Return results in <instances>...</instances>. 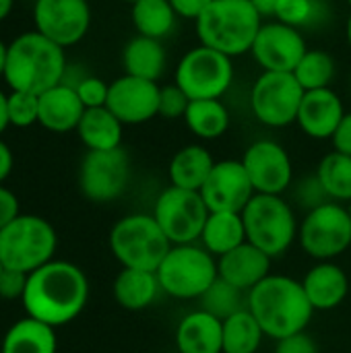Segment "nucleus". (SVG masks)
<instances>
[{"instance_id": "f257e3e1", "label": "nucleus", "mask_w": 351, "mask_h": 353, "mask_svg": "<svg viewBox=\"0 0 351 353\" xmlns=\"http://www.w3.org/2000/svg\"><path fill=\"white\" fill-rule=\"evenodd\" d=\"M89 281L85 273L66 261H50L27 275L21 298L27 316L50 327H62L74 321L87 306Z\"/></svg>"}, {"instance_id": "f03ea898", "label": "nucleus", "mask_w": 351, "mask_h": 353, "mask_svg": "<svg viewBox=\"0 0 351 353\" xmlns=\"http://www.w3.org/2000/svg\"><path fill=\"white\" fill-rule=\"evenodd\" d=\"M246 304L265 335L275 341L306 331L314 314L302 281L288 275H269L263 279L246 294Z\"/></svg>"}, {"instance_id": "7ed1b4c3", "label": "nucleus", "mask_w": 351, "mask_h": 353, "mask_svg": "<svg viewBox=\"0 0 351 353\" xmlns=\"http://www.w3.org/2000/svg\"><path fill=\"white\" fill-rule=\"evenodd\" d=\"M66 56L64 48L43 37L39 31H27L14 37L6 50L4 81L10 91L41 95L64 83Z\"/></svg>"}, {"instance_id": "20e7f679", "label": "nucleus", "mask_w": 351, "mask_h": 353, "mask_svg": "<svg viewBox=\"0 0 351 353\" xmlns=\"http://www.w3.org/2000/svg\"><path fill=\"white\" fill-rule=\"evenodd\" d=\"M261 19L250 0H213L197 19V35L201 46L234 58L252 50Z\"/></svg>"}, {"instance_id": "39448f33", "label": "nucleus", "mask_w": 351, "mask_h": 353, "mask_svg": "<svg viewBox=\"0 0 351 353\" xmlns=\"http://www.w3.org/2000/svg\"><path fill=\"white\" fill-rule=\"evenodd\" d=\"M172 246L155 217L147 213L126 215L110 230V250L122 269L157 271Z\"/></svg>"}, {"instance_id": "423d86ee", "label": "nucleus", "mask_w": 351, "mask_h": 353, "mask_svg": "<svg viewBox=\"0 0 351 353\" xmlns=\"http://www.w3.org/2000/svg\"><path fill=\"white\" fill-rule=\"evenodd\" d=\"M242 219L246 242L254 244L271 259L285 254L300 232L298 217L281 194H254L242 209Z\"/></svg>"}, {"instance_id": "0eeeda50", "label": "nucleus", "mask_w": 351, "mask_h": 353, "mask_svg": "<svg viewBox=\"0 0 351 353\" xmlns=\"http://www.w3.org/2000/svg\"><path fill=\"white\" fill-rule=\"evenodd\" d=\"M56 230L37 215H19L0 230V261L4 269L33 273L54 261Z\"/></svg>"}, {"instance_id": "6e6552de", "label": "nucleus", "mask_w": 351, "mask_h": 353, "mask_svg": "<svg viewBox=\"0 0 351 353\" xmlns=\"http://www.w3.org/2000/svg\"><path fill=\"white\" fill-rule=\"evenodd\" d=\"M161 292L176 300H201L215 283L217 259L197 244H176L157 267Z\"/></svg>"}, {"instance_id": "1a4fd4ad", "label": "nucleus", "mask_w": 351, "mask_h": 353, "mask_svg": "<svg viewBox=\"0 0 351 353\" xmlns=\"http://www.w3.org/2000/svg\"><path fill=\"white\" fill-rule=\"evenodd\" d=\"M298 240L302 250L317 263L335 261L351 246L350 209L335 201L310 209L300 221Z\"/></svg>"}, {"instance_id": "9d476101", "label": "nucleus", "mask_w": 351, "mask_h": 353, "mask_svg": "<svg viewBox=\"0 0 351 353\" xmlns=\"http://www.w3.org/2000/svg\"><path fill=\"white\" fill-rule=\"evenodd\" d=\"M234 81L232 58L207 46L192 48L176 68V85L188 99H219Z\"/></svg>"}, {"instance_id": "9b49d317", "label": "nucleus", "mask_w": 351, "mask_h": 353, "mask_svg": "<svg viewBox=\"0 0 351 353\" xmlns=\"http://www.w3.org/2000/svg\"><path fill=\"white\" fill-rule=\"evenodd\" d=\"M209 213L211 211L207 209L201 192L184 190L178 186L161 190L153 207L155 221L174 246L194 244L197 240H201Z\"/></svg>"}, {"instance_id": "f8f14e48", "label": "nucleus", "mask_w": 351, "mask_h": 353, "mask_svg": "<svg viewBox=\"0 0 351 353\" xmlns=\"http://www.w3.org/2000/svg\"><path fill=\"white\" fill-rule=\"evenodd\" d=\"M304 89L292 72L265 70L250 91V108L265 126L281 128L298 120Z\"/></svg>"}, {"instance_id": "ddd939ff", "label": "nucleus", "mask_w": 351, "mask_h": 353, "mask_svg": "<svg viewBox=\"0 0 351 353\" xmlns=\"http://www.w3.org/2000/svg\"><path fill=\"white\" fill-rule=\"evenodd\" d=\"M130 182V157L118 147L112 151H87L79 170V186L85 199L110 203L120 199Z\"/></svg>"}, {"instance_id": "4468645a", "label": "nucleus", "mask_w": 351, "mask_h": 353, "mask_svg": "<svg viewBox=\"0 0 351 353\" xmlns=\"http://www.w3.org/2000/svg\"><path fill=\"white\" fill-rule=\"evenodd\" d=\"M33 23L50 41L60 48L79 43L91 25V8L87 0H35Z\"/></svg>"}, {"instance_id": "2eb2a0df", "label": "nucleus", "mask_w": 351, "mask_h": 353, "mask_svg": "<svg viewBox=\"0 0 351 353\" xmlns=\"http://www.w3.org/2000/svg\"><path fill=\"white\" fill-rule=\"evenodd\" d=\"M240 161L257 194H283L294 180L290 153L275 141L263 139L252 143Z\"/></svg>"}, {"instance_id": "dca6fc26", "label": "nucleus", "mask_w": 351, "mask_h": 353, "mask_svg": "<svg viewBox=\"0 0 351 353\" xmlns=\"http://www.w3.org/2000/svg\"><path fill=\"white\" fill-rule=\"evenodd\" d=\"M306 50L308 48L300 29L273 21V23L261 25L250 52L263 70L294 72V68L298 66Z\"/></svg>"}, {"instance_id": "f3484780", "label": "nucleus", "mask_w": 351, "mask_h": 353, "mask_svg": "<svg viewBox=\"0 0 351 353\" xmlns=\"http://www.w3.org/2000/svg\"><path fill=\"white\" fill-rule=\"evenodd\" d=\"M254 186L238 159L215 161L207 182L201 188V196L209 211H232L242 213V209L254 196Z\"/></svg>"}, {"instance_id": "a211bd4d", "label": "nucleus", "mask_w": 351, "mask_h": 353, "mask_svg": "<svg viewBox=\"0 0 351 353\" xmlns=\"http://www.w3.org/2000/svg\"><path fill=\"white\" fill-rule=\"evenodd\" d=\"M159 91L155 81L124 74L110 83L106 108L122 124H143L159 116Z\"/></svg>"}, {"instance_id": "6ab92c4d", "label": "nucleus", "mask_w": 351, "mask_h": 353, "mask_svg": "<svg viewBox=\"0 0 351 353\" xmlns=\"http://www.w3.org/2000/svg\"><path fill=\"white\" fill-rule=\"evenodd\" d=\"M345 116L341 97L329 89L306 91L298 112V126L312 139H333Z\"/></svg>"}, {"instance_id": "aec40b11", "label": "nucleus", "mask_w": 351, "mask_h": 353, "mask_svg": "<svg viewBox=\"0 0 351 353\" xmlns=\"http://www.w3.org/2000/svg\"><path fill=\"white\" fill-rule=\"evenodd\" d=\"M271 256L250 242L240 244L228 254L217 259V273L223 281L242 292H250L271 275Z\"/></svg>"}, {"instance_id": "412c9836", "label": "nucleus", "mask_w": 351, "mask_h": 353, "mask_svg": "<svg viewBox=\"0 0 351 353\" xmlns=\"http://www.w3.org/2000/svg\"><path fill=\"white\" fill-rule=\"evenodd\" d=\"M302 288L314 312H327L345 302L350 294V277L337 263L321 261L308 269Z\"/></svg>"}, {"instance_id": "4be33fe9", "label": "nucleus", "mask_w": 351, "mask_h": 353, "mask_svg": "<svg viewBox=\"0 0 351 353\" xmlns=\"http://www.w3.org/2000/svg\"><path fill=\"white\" fill-rule=\"evenodd\" d=\"M178 353H223V321L203 308L188 312L176 327Z\"/></svg>"}, {"instance_id": "5701e85b", "label": "nucleus", "mask_w": 351, "mask_h": 353, "mask_svg": "<svg viewBox=\"0 0 351 353\" xmlns=\"http://www.w3.org/2000/svg\"><path fill=\"white\" fill-rule=\"evenodd\" d=\"M85 110L74 85L60 83L39 95L37 122L50 132H70L77 130Z\"/></svg>"}, {"instance_id": "b1692460", "label": "nucleus", "mask_w": 351, "mask_h": 353, "mask_svg": "<svg viewBox=\"0 0 351 353\" xmlns=\"http://www.w3.org/2000/svg\"><path fill=\"white\" fill-rule=\"evenodd\" d=\"M114 300L118 306L130 312L149 308L161 294V285L155 271L122 269L114 279Z\"/></svg>"}, {"instance_id": "393cba45", "label": "nucleus", "mask_w": 351, "mask_h": 353, "mask_svg": "<svg viewBox=\"0 0 351 353\" xmlns=\"http://www.w3.org/2000/svg\"><path fill=\"white\" fill-rule=\"evenodd\" d=\"M203 248L209 250L215 259L228 254L230 250L238 248L246 242V228L242 213L232 211H211L203 234H201Z\"/></svg>"}, {"instance_id": "a878e982", "label": "nucleus", "mask_w": 351, "mask_h": 353, "mask_svg": "<svg viewBox=\"0 0 351 353\" xmlns=\"http://www.w3.org/2000/svg\"><path fill=\"white\" fill-rule=\"evenodd\" d=\"M122 122L103 105L85 110L77 134L87 151H112L122 143Z\"/></svg>"}, {"instance_id": "bb28decb", "label": "nucleus", "mask_w": 351, "mask_h": 353, "mask_svg": "<svg viewBox=\"0 0 351 353\" xmlns=\"http://www.w3.org/2000/svg\"><path fill=\"white\" fill-rule=\"evenodd\" d=\"M213 165H215V159L205 147L201 145L182 147L170 161V170H168L170 182L172 186L201 192Z\"/></svg>"}, {"instance_id": "cd10ccee", "label": "nucleus", "mask_w": 351, "mask_h": 353, "mask_svg": "<svg viewBox=\"0 0 351 353\" xmlns=\"http://www.w3.org/2000/svg\"><path fill=\"white\" fill-rule=\"evenodd\" d=\"M58 339L54 327L31 316L17 321L2 339V353H56Z\"/></svg>"}, {"instance_id": "c85d7f7f", "label": "nucleus", "mask_w": 351, "mask_h": 353, "mask_svg": "<svg viewBox=\"0 0 351 353\" xmlns=\"http://www.w3.org/2000/svg\"><path fill=\"white\" fill-rule=\"evenodd\" d=\"M166 60L168 58H166L161 39H153V37H145V35L132 37L122 52V62H124L126 74L155 81V83L166 70Z\"/></svg>"}, {"instance_id": "c756f323", "label": "nucleus", "mask_w": 351, "mask_h": 353, "mask_svg": "<svg viewBox=\"0 0 351 353\" xmlns=\"http://www.w3.org/2000/svg\"><path fill=\"white\" fill-rule=\"evenodd\" d=\"M184 122L199 139L213 141L230 128V112L221 99H192L184 114Z\"/></svg>"}, {"instance_id": "7c9ffc66", "label": "nucleus", "mask_w": 351, "mask_h": 353, "mask_svg": "<svg viewBox=\"0 0 351 353\" xmlns=\"http://www.w3.org/2000/svg\"><path fill=\"white\" fill-rule=\"evenodd\" d=\"M265 337L263 327L248 308L223 321V353H259Z\"/></svg>"}, {"instance_id": "2f4dec72", "label": "nucleus", "mask_w": 351, "mask_h": 353, "mask_svg": "<svg viewBox=\"0 0 351 353\" xmlns=\"http://www.w3.org/2000/svg\"><path fill=\"white\" fill-rule=\"evenodd\" d=\"M176 10L170 0H137L132 4V25L139 35L161 39L176 25Z\"/></svg>"}, {"instance_id": "473e14b6", "label": "nucleus", "mask_w": 351, "mask_h": 353, "mask_svg": "<svg viewBox=\"0 0 351 353\" xmlns=\"http://www.w3.org/2000/svg\"><path fill=\"white\" fill-rule=\"evenodd\" d=\"M325 194L335 203H351V157L339 151L327 153L317 170Z\"/></svg>"}, {"instance_id": "72a5a7b5", "label": "nucleus", "mask_w": 351, "mask_h": 353, "mask_svg": "<svg viewBox=\"0 0 351 353\" xmlns=\"http://www.w3.org/2000/svg\"><path fill=\"white\" fill-rule=\"evenodd\" d=\"M292 74L304 91L329 89L335 77V60L331 54L323 50H306V54L302 56Z\"/></svg>"}, {"instance_id": "f704fd0d", "label": "nucleus", "mask_w": 351, "mask_h": 353, "mask_svg": "<svg viewBox=\"0 0 351 353\" xmlns=\"http://www.w3.org/2000/svg\"><path fill=\"white\" fill-rule=\"evenodd\" d=\"M244 294L242 290L234 288L232 283L223 281L221 277L215 279V283L201 296V308L209 314H213L219 321L230 319L232 314L248 308V304H244Z\"/></svg>"}, {"instance_id": "c9c22d12", "label": "nucleus", "mask_w": 351, "mask_h": 353, "mask_svg": "<svg viewBox=\"0 0 351 353\" xmlns=\"http://www.w3.org/2000/svg\"><path fill=\"white\" fill-rule=\"evenodd\" d=\"M8 124L17 128H27L39 120V95L27 91H10L6 99Z\"/></svg>"}, {"instance_id": "e433bc0d", "label": "nucleus", "mask_w": 351, "mask_h": 353, "mask_svg": "<svg viewBox=\"0 0 351 353\" xmlns=\"http://www.w3.org/2000/svg\"><path fill=\"white\" fill-rule=\"evenodd\" d=\"M321 0H281L275 12V19L279 23H285L290 27H306L314 23L317 10Z\"/></svg>"}, {"instance_id": "4c0bfd02", "label": "nucleus", "mask_w": 351, "mask_h": 353, "mask_svg": "<svg viewBox=\"0 0 351 353\" xmlns=\"http://www.w3.org/2000/svg\"><path fill=\"white\" fill-rule=\"evenodd\" d=\"M188 105H190L188 95L176 83L161 87V91H159V116L170 118V120L184 118Z\"/></svg>"}, {"instance_id": "58836bf2", "label": "nucleus", "mask_w": 351, "mask_h": 353, "mask_svg": "<svg viewBox=\"0 0 351 353\" xmlns=\"http://www.w3.org/2000/svg\"><path fill=\"white\" fill-rule=\"evenodd\" d=\"M83 105L89 110V108H103L106 101H108V91H110V85L103 83L101 79L97 77H85L81 79L77 85H74Z\"/></svg>"}, {"instance_id": "ea45409f", "label": "nucleus", "mask_w": 351, "mask_h": 353, "mask_svg": "<svg viewBox=\"0 0 351 353\" xmlns=\"http://www.w3.org/2000/svg\"><path fill=\"white\" fill-rule=\"evenodd\" d=\"M25 285H27V273L4 269L0 275V298H4V300L23 298Z\"/></svg>"}, {"instance_id": "a19ab883", "label": "nucleus", "mask_w": 351, "mask_h": 353, "mask_svg": "<svg viewBox=\"0 0 351 353\" xmlns=\"http://www.w3.org/2000/svg\"><path fill=\"white\" fill-rule=\"evenodd\" d=\"M275 353H319V345L306 331H302L292 337L279 339L275 345Z\"/></svg>"}, {"instance_id": "79ce46f5", "label": "nucleus", "mask_w": 351, "mask_h": 353, "mask_svg": "<svg viewBox=\"0 0 351 353\" xmlns=\"http://www.w3.org/2000/svg\"><path fill=\"white\" fill-rule=\"evenodd\" d=\"M211 2L213 0H170V4L174 6L178 17L192 19V21H197L209 8Z\"/></svg>"}, {"instance_id": "37998d69", "label": "nucleus", "mask_w": 351, "mask_h": 353, "mask_svg": "<svg viewBox=\"0 0 351 353\" xmlns=\"http://www.w3.org/2000/svg\"><path fill=\"white\" fill-rule=\"evenodd\" d=\"M14 217H19V201L8 188L0 184V230L6 228Z\"/></svg>"}, {"instance_id": "c03bdc74", "label": "nucleus", "mask_w": 351, "mask_h": 353, "mask_svg": "<svg viewBox=\"0 0 351 353\" xmlns=\"http://www.w3.org/2000/svg\"><path fill=\"white\" fill-rule=\"evenodd\" d=\"M331 141H333V151H339V153L351 157V112L343 116V120Z\"/></svg>"}, {"instance_id": "a18cd8bd", "label": "nucleus", "mask_w": 351, "mask_h": 353, "mask_svg": "<svg viewBox=\"0 0 351 353\" xmlns=\"http://www.w3.org/2000/svg\"><path fill=\"white\" fill-rule=\"evenodd\" d=\"M10 172H12V151L4 141H0V184L10 176Z\"/></svg>"}, {"instance_id": "49530a36", "label": "nucleus", "mask_w": 351, "mask_h": 353, "mask_svg": "<svg viewBox=\"0 0 351 353\" xmlns=\"http://www.w3.org/2000/svg\"><path fill=\"white\" fill-rule=\"evenodd\" d=\"M250 2H252V6L259 10L261 17H275L277 6H279L281 0H250Z\"/></svg>"}, {"instance_id": "de8ad7c7", "label": "nucleus", "mask_w": 351, "mask_h": 353, "mask_svg": "<svg viewBox=\"0 0 351 353\" xmlns=\"http://www.w3.org/2000/svg\"><path fill=\"white\" fill-rule=\"evenodd\" d=\"M6 99H8V95H6V93H2V89H0V134L8 128V110H6Z\"/></svg>"}, {"instance_id": "09e8293b", "label": "nucleus", "mask_w": 351, "mask_h": 353, "mask_svg": "<svg viewBox=\"0 0 351 353\" xmlns=\"http://www.w3.org/2000/svg\"><path fill=\"white\" fill-rule=\"evenodd\" d=\"M14 6V0H0V21H4Z\"/></svg>"}, {"instance_id": "8fccbe9b", "label": "nucleus", "mask_w": 351, "mask_h": 353, "mask_svg": "<svg viewBox=\"0 0 351 353\" xmlns=\"http://www.w3.org/2000/svg\"><path fill=\"white\" fill-rule=\"evenodd\" d=\"M6 50H8V46H6V43H2V39H0V77L4 74V64H6Z\"/></svg>"}, {"instance_id": "3c124183", "label": "nucleus", "mask_w": 351, "mask_h": 353, "mask_svg": "<svg viewBox=\"0 0 351 353\" xmlns=\"http://www.w3.org/2000/svg\"><path fill=\"white\" fill-rule=\"evenodd\" d=\"M348 41H350V46H351V14H350V19H348Z\"/></svg>"}, {"instance_id": "603ef678", "label": "nucleus", "mask_w": 351, "mask_h": 353, "mask_svg": "<svg viewBox=\"0 0 351 353\" xmlns=\"http://www.w3.org/2000/svg\"><path fill=\"white\" fill-rule=\"evenodd\" d=\"M2 271H4V265H2V261H0V275H2Z\"/></svg>"}, {"instance_id": "864d4df0", "label": "nucleus", "mask_w": 351, "mask_h": 353, "mask_svg": "<svg viewBox=\"0 0 351 353\" xmlns=\"http://www.w3.org/2000/svg\"><path fill=\"white\" fill-rule=\"evenodd\" d=\"M124 2H130V4H134V2H137V0H124Z\"/></svg>"}, {"instance_id": "5fc2aeb1", "label": "nucleus", "mask_w": 351, "mask_h": 353, "mask_svg": "<svg viewBox=\"0 0 351 353\" xmlns=\"http://www.w3.org/2000/svg\"><path fill=\"white\" fill-rule=\"evenodd\" d=\"M348 209H350V215H351V203H350V207H348Z\"/></svg>"}, {"instance_id": "6e6d98bb", "label": "nucleus", "mask_w": 351, "mask_h": 353, "mask_svg": "<svg viewBox=\"0 0 351 353\" xmlns=\"http://www.w3.org/2000/svg\"><path fill=\"white\" fill-rule=\"evenodd\" d=\"M348 2H350V4H351V0H348Z\"/></svg>"}, {"instance_id": "4d7b16f0", "label": "nucleus", "mask_w": 351, "mask_h": 353, "mask_svg": "<svg viewBox=\"0 0 351 353\" xmlns=\"http://www.w3.org/2000/svg\"><path fill=\"white\" fill-rule=\"evenodd\" d=\"M0 353H2V352H0Z\"/></svg>"}]
</instances>
